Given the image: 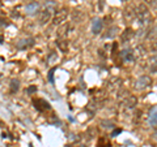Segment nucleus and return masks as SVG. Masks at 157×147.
<instances>
[{
	"instance_id": "11",
	"label": "nucleus",
	"mask_w": 157,
	"mask_h": 147,
	"mask_svg": "<svg viewBox=\"0 0 157 147\" xmlns=\"http://www.w3.org/2000/svg\"><path fill=\"white\" fill-rule=\"evenodd\" d=\"M38 8H39V4L37 2H32V3L28 4L25 9H26V13L28 14H34V13H37Z\"/></svg>"
},
{
	"instance_id": "21",
	"label": "nucleus",
	"mask_w": 157,
	"mask_h": 147,
	"mask_svg": "<svg viewBox=\"0 0 157 147\" xmlns=\"http://www.w3.org/2000/svg\"><path fill=\"white\" fill-rule=\"evenodd\" d=\"M26 91L29 92V94H33V92H36V91H37V87H36V86H30Z\"/></svg>"
},
{
	"instance_id": "5",
	"label": "nucleus",
	"mask_w": 157,
	"mask_h": 147,
	"mask_svg": "<svg viewBox=\"0 0 157 147\" xmlns=\"http://www.w3.org/2000/svg\"><path fill=\"white\" fill-rule=\"evenodd\" d=\"M119 53H121V59L126 63L134 60V51H132L131 48H124V50H122Z\"/></svg>"
},
{
	"instance_id": "6",
	"label": "nucleus",
	"mask_w": 157,
	"mask_h": 147,
	"mask_svg": "<svg viewBox=\"0 0 157 147\" xmlns=\"http://www.w3.org/2000/svg\"><path fill=\"white\" fill-rule=\"evenodd\" d=\"M102 26H104V22H102L101 18H94L92 22V33L93 34H100L102 30Z\"/></svg>"
},
{
	"instance_id": "25",
	"label": "nucleus",
	"mask_w": 157,
	"mask_h": 147,
	"mask_svg": "<svg viewBox=\"0 0 157 147\" xmlns=\"http://www.w3.org/2000/svg\"><path fill=\"white\" fill-rule=\"evenodd\" d=\"M144 2H147V3H149V4H155V0H144Z\"/></svg>"
},
{
	"instance_id": "10",
	"label": "nucleus",
	"mask_w": 157,
	"mask_h": 147,
	"mask_svg": "<svg viewBox=\"0 0 157 147\" xmlns=\"http://www.w3.org/2000/svg\"><path fill=\"white\" fill-rule=\"evenodd\" d=\"M34 104H36V108L38 111H45V109L50 108V104H48L47 102H45L43 99H36L34 100Z\"/></svg>"
},
{
	"instance_id": "23",
	"label": "nucleus",
	"mask_w": 157,
	"mask_h": 147,
	"mask_svg": "<svg viewBox=\"0 0 157 147\" xmlns=\"http://www.w3.org/2000/svg\"><path fill=\"white\" fill-rule=\"evenodd\" d=\"M152 50H155V51H157V41L153 43V45H152Z\"/></svg>"
},
{
	"instance_id": "3",
	"label": "nucleus",
	"mask_w": 157,
	"mask_h": 147,
	"mask_svg": "<svg viewBox=\"0 0 157 147\" xmlns=\"http://www.w3.org/2000/svg\"><path fill=\"white\" fill-rule=\"evenodd\" d=\"M67 17H68V9L67 8L59 9V11L55 13L54 18H52V23L54 25H60V23H63L66 21Z\"/></svg>"
},
{
	"instance_id": "8",
	"label": "nucleus",
	"mask_w": 157,
	"mask_h": 147,
	"mask_svg": "<svg viewBox=\"0 0 157 147\" xmlns=\"http://www.w3.org/2000/svg\"><path fill=\"white\" fill-rule=\"evenodd\" d=\"M50 18H51V13L48 9H45V11H42L41 13H39V16H38V21L41 25H45V23H47L48 21H50Z\"/></svg>"
},
{
	"instance_id": "4",
	"label": "nucleus",
	"mask_w": 157,
	"mask_h": 147,
	"mask_svg": "<svg viewBox=\"0 0 157 147\" xmlns=\"http://www.w3.org/2000/svg\"><path fill=\"white\" fill-rule=\"evenodd\" d=\"M123 17L126 20V22H132L137 17L136 16V9L134 7H131V5L126 7L124 8V12H123Z\"/></svg>"
},
{
	"instance_id": "14",
	"label": "nucleus",
	"mask_w": 157,
	"mask_h": 147,
	"mask_svg": "<svg viewBox=\"0 0 157 147\" xmlns=\"http://www.w3.org/2000/svg\"><path fill=\"white\" fill-rule=\"evenodd\" d=\"M68 31H70V25H68V23H66V25H63V26L59 27V30H58V37H59V38H64L67 34H68Z\"/></svg>"
},
{
	"instance_id": "13",
	"label": "nucleus",
	"mask_w": 157,
	"mask_h": 147,
	"mask_svg": "<svg viewBox=\"0 0 157 147\" xmlns=\"http://www.w3.org/2000/svg\"><path fill=\"white\" fill-rule=\"evenodd\" d=\"M122 81L119 80V78H111V80L109 81V89L111 91H115L117 89H119Z\"/></svg>"
},
{
	"instance_id": "18",
	"label": "nucleus",
	"mask_w": 157,
	"mask_h": 147,
	"mask_svg": "<svg viewBox=\"0 0 157 147\" xmlns=\"http://www.w3.org/2000/svg\"><path fill=\"white\" fill-rule=\"evenodd\" d=\"M110 146V142L107 138H100L98 141V147H109Z\"/></svg>"
},
{
	"instance_id": "20",
	"label": "nucleus",
	"mask_w": 157,
	"mask_h": 147,
	"mask_svg": "<svg viewBox=\"0 0 157 147\" xmlns=\"http://www.w3.org/2000/svg\"><path fill=\"white\" fill-rule=\"evenodd\" d=\"M54 72H55V68H52V69H50V72H48V81L51 83H54Z\"/></svg>"
},
{
	"instance_id": "26",
	"label": "nucleus",
	"mask_w": 157,
	"mask_h": 147,
	"mask_svg": "<svg viewBox=\"0 0 157 147\" xmlns=\"http://www.w3.org/2000/svg\"><path fill=\"white\" fill-rule=\"evenodd\" d=\"M2 42H3V38H2V37H0V43H2Z\"/></svg>"
},
{
	"instance_id": "9",
	"label": "nucleus",
	"mask_w": 157,
	"mask_h": 147,
	"mask_svg": "<svg viewBox=\"0 0 157 147\" xmlns=\"http://www.w3.org/2000/svg\"><path fill=\"white\" fill-rule=\"evenodd\" d=\"M34 45V39L33 38H28V39H22V41H20L17 43V48L20 50H26V48L32 47Z\"/></svg>"
},
{
	"instance_id": "1",
	"label": "nucleus",
	"mask_w": 157,
	"mask_h": 147,
	"mask_svg": "<svg viewBox=\"0 0 157 147\" xmlns=\"http://www.w3.org/2000/svg\"><path fill=\"white\" fill-rule=\"evenodd\" d=\"M136 16H137V18H139V21H140V23L143 26H148L151 23V21H152L151 12H149V9H148V7H147L145 4H140V5L137 7Z\"/></svg>"
},
{
	"instance_id": "22",
	"label": "nucleus",
	"mask_w": 157,
	"mask_h": 147,
	"mask_svg": "<svg viewBox=\"0 0 157 147\" xmlns=\"http://www.w3.org/2000/svg\"><path fill=\"white\" fill-rule=\"evenodd\" d=\"M152 141L156 142V143H157V130H155V133L152 134Z\"/></svg>"
},
{
	"instance_id": "15",
	"label": "nucleus",
	"mask_w": 157,
	"mask_h": 147,
	"mask_svg": "<svg viewBox=\"0 0 157 147\" xmlns=\"http://www.w3.org/2000/svg\"><path fill=\"white\" fill-rule=\"evenodd\" d=\"M118 31H119V29H118L117 26H113V27H110L109 30L106 31L107 34H105V35H104V38H114V37H117Z\"/></svg>"
},
{
	"instance_id": "19",
	"label": "nucleus",
	"mask_w": 157,
	"mask_h": 147,
	"mask_svg": "<svg viewBox=\"0 0 157 147\" xmlns=\"http://www.w3.org/2000/svg\"><path fill=\"white\" fill-rule=\"evenodd\" d=\"M18 83H20V82H18L17 80H12V81H11V91H12V92H16V91L18 90V87H20Z\"/></svg>"
},
{
	"instance_id": "12",
	"label": "nucleus",
	"mask_w": 157,
	"mask_h": 147,
	"mask_svg": "<svg viewBox=\"0 0 157 147\" xmlns=\"http://www.w3.org/2000/svg\"><path fill=\"white\" fill-rule=\"evenodd\" d=\"M149 124L152 126H157V107H155V108H152L151 113H149Z\"/></svg>"
},
{
	"instance_id": "2",
	"label": "nucleus",
	"mask_w": 157,
	"mask_h": 147,
	"mask_svg": "<svg viewBox=\"0 0 157 147\" xmlns=\"http://www.w3.org/2000/svg\"><path fill=\"white\" fill-rule=\"evenodd\" d=\"M151 85H152L151 77H148V76H141L139 80L135 82V89H136L137 91H143V90H145V89H148Z\"/></svg>"
},
{
	"instance_id": "24",
	"label": "nucleus",
	"mask_w": 157,
	"mask_h": 147,
	"mask_svg": "<svg viewBox=\"0 0 157 147\" xmlns=\"http://www.w3.org/2000/svg\"><path fill=\"white\" fill-rule=\"evenodd\" d=\"M121 131H122V130H121V129H117V130H115V131H114V133H113V137H114V135H117V134H118V133H121Z\"/></svg>"
},
{
	"instance_id": "17",
	"label": "nucleus",
	"mask_w": 157,
	"mask_h": 147,
	"mask_svg": "<svg viewBox=\"0 0 157 147\" xmlns=\"http://www.w3.org/2000/svg\"><path fill=\"white\" fill-rule=\"evenodd\" d=\"M56 45H58L59 50H60L62 52H67L68 51V42L64 41V39H62V41H58Z\"/></svg>"
},
{
	"instance_id": "7",
	"label": "nucleus",
	"mask_w": 157,
	"mask_h": 147,
	"mask_svg": "<svg viewBox=\"0 0 157 147\" xmlns=\"http://www.w3.org/2000/svg\"><path fill=\"white\" fill-rule=\"evenodd\" d=\"M132 35H134V31H132L131 27H127L126 30L121 34V42L123 43V45H126V43H128L131 41Z\"/></svg>"
},
{
	"instance_id": "16",
	"label": "nucleus",
	"mask_w": 157,
	"mask_h": 147,
	"mask_svg": "<svg viewBox=\"0 0 157 147\" xmlns=\"http://www.w3.org/2000/svg\"><path fill=\"white\" fill-rule=\"evenodd\" d=\"M124 106L127 107V108H134V107L136 106V98L135 96H128L124 102Z\"/></svg>"
}]
</instances>
